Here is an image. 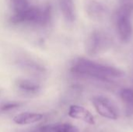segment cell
<instances>
[{
    "mask_svg": "<svg viewBox=\"0 0 133 132\" xmlns=\"http://www.w3.org/2000/svg\"><path fill=\"white\" fill-rule=\"evenodd\" d=\"M71 71L76 75L104 81L124 76V72L119 68L100 64L86 58L76 59L71 66Z\"/></svg>",
    "mask_w": 133,
    "mask_h": 132,
    "instance_id": "cell-1",
    "label": "cell"
},
{
    "mask_svg": "<svg viewBox=\"0 0 133 132\" xmlns=\"http://www.w3.org/2000/svg\"><path fill=\"white\" fill-rule=\"evenodd\" d=\"M132 5L122 4L119 9L115 12V24L120 40L127 43L132 38L133 33V26L131 20Z\"/></svg>",
    "mask_w": 133,
    "mask_h": 132,
    "instance_id": "cell-2",
    "label": "cell"
},
{
    "mask_svg": "<svg viewBox=\"0 0 133 132\" xmlns=\"http://www.w3.org/2000/svg\"><path fill=\"white\" fill-rule=\"evenodd\" d=\"M111 42L110 37L104 31L94 30L87 40V51L90 55L97 54L108 49Z\"/></svg>",
    "mask_w": 133,
    "mask_h": 132,
    "instance_id": "cell-3",
    "label": "cell"
},
{
    "mask_svg": "<svg viewBox=\"0 0 133 132\" xmlns=\"http://www.w3.org/2000/svg\"><path fill=\"white\" fill-rule=\"evenodd\" d=\"M93 105L97 112L103 117L110 120H117L118 117V111L113 103L106 97L98 96L92 100Z\"/></svg>",
    "mask_w": 133,
    "mask_h": 132,
    "instance_id": "cell-4",
    "label": "cell"
},
{
    "mask_svg": "<svg viewBox=\"0 0 133 132\" xmlns=\"http://www.w3.org/2000/svg\"><path fill=\"white\" fill-rule=\"evenodd\" d=\"M86 9L89 16L96 19H104L109 13V8L103 0H87Z\"/></svg>",
    "mask_w": 133,
    "mask_h": 132,
    "instance_id": "cell-5",
    "label": "cell"
},
{
    "mask_svg": "<svg viewBox=\"0 0 133 132\" xmlns=\"http://www.w3.org/2000/svg\"><path fill=\"white\" fill-rule=\"evenodd\" d=\"M69 115L72 118L81 120L89 124H95L93 114L88 110L79 105H72L69 110Z\"/></svg>",
    "mask_w": 133,
    "mask_h": 132,
    "instance_id": "cell-6",
    "label": "cell"
},
{
    "mask_svg": "<svg viewBox=\"0 0 133 132\" xmlns=\"http://www.w3.org/2000/svg\"><path fill=\"white\" fill-rule=\"evenodd\" d=\"M16 87L19 91L28 95L37 94L41 89V86L37 82L27 79H19L16 82Z\"/></svg>",
    "mask_w": 133,
    "mask_h": 132,
    "instance_id": "cell-7",
    "label": "cell"
},
{
    "mask_svg": "<svg viewBox=\"0 0 133 132\" xmlns=\"http://www.w3.org/2000/svg\"><path fill=\"white\" fill-rule=\"evenodd\" d=\"M43 115L41 114L25 112L15 116L13 121L17 124H31L41 121Z\"/></svg>",
    "mask_w": 133,
    "mask_h": 132,
    "instance_id": "cell-8",
    "label": "cell"
},
{
    "mask_svg": "<svg viewBox=\"0 0 133 132\" xmlns=\"http://www.w3.org/2000/svg\"><path fill=\"white\" fill-rule=\"evenodd\" d=\"M19 64L20 65L21 68H24L30 74L35 75L37 76H40L44 73V68L32 60H20Z\"/></svg>",
    "mask_w": 133,
    "mask_h": 132,
    "instance_id": "cell-9",
    "label": "cell"
},
{
    "mask_svg": "<svg viewBox=\"0 0 133 132\" xmlns=\"http://www.w3.org/2000/svg\"><path fill=\"white\" fill-rule=\"evenodd\" d=\"M120 97L129 113L133 114V89L125 88L120 91Z\"/></svg>",
    "mask_w": 133,
    "mask_h": 132,
    "instance_id": "cell-10",
    "label": "cell"
},
{
    "mask_svg": "<svg viewBox=\"0 0 133 132\" xmlns=\"http://www.w3.org/2000/svg\"><path fill=\"white\" fill-rule=\"evenodd\" d=\"M48 132H79V130L70 124H60L48 125Z\"/></svg>",
    "mask_w": 133,
    "mask_h": 132,
    "instance_id": "cell-11",
    "label": "cell"
},
{
    "mask_svg": "<svg viewBox=\"0 0 133 132\" xmlns=\"http://www.w3.org/2000/svg\"><path fill=\"white\" fill-rule=\"evenodd\" d=\"M62 7L64 14L67 19L72 22L75 19V11L72 0H62Z\"/></svg>",
    "mask_w": 133,
    "mask_h": 132,
    "instance_id": "cell-12",
    "label": "cell"
},
{
    "mask_svg": "<svg viewBox=\"0 0 133 132\" xmlns=\"http://www.w3.org/2000/svg\"><path fill=\"white\" fill-rule=\"evenodd\" d=\"M19 106H20V103H15V102L7 103H5L0 107V112H2V113L9 112V111H11L14 109L18 108Z\"/></svg>",
    "mask_w": 133,
    "mask_h": 132,
    "instance_id": "cell-13",
    "label": "cell"
},
{
    "mask_svg": "<svg viewBox=\"0 0 133 132\" xmlns=\"http://www.w3.org/2000/svg\"><path fill=\"white\" fill-rule=\"evenodd\" d=\"M23 132H44V126L43 127H40V128H37L32 130H29V131H24Z\"/></svg>",
    "mask_w": 133,
    "mask_h": 132,
    "instance_id": "cell-14",
    "label": "cell"
}]
</instances>
